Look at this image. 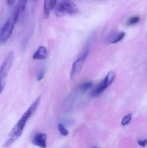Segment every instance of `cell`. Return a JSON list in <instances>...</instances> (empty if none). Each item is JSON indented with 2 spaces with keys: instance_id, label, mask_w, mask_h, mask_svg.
Returning a JSON list of instances; mask_svg holds the SVG:
<instances>
[{
  "instance_id": "cell-17",
  "label": "cell",
  "mask_w": 147,
  "mask_h": 148,
  "mask_svg": "<svg viewBox=\"0 0 147 148\" xmlns=\"http://www.w3.org/2000/svg\"><path fill=\"white\" fill-rule=\"evenodd\" d=\"M45 70L44 69H41L40 70L39 72L38 73V75H37V80L38 81H41L44 78L45 76Z\"/></svg>"
},
{
  "instance_id": "cell-18",
  "label": "cell",
  "mask_w": 147,
  "mask_h": 148,
  "mask_svg": "<svg viewBox=\"0 0 147 148\" xmlns=\"http://www.w3.org/2000/svg\"><path fill=\"white\" fill-rule=\"evenodd\" d=\"M138 144L142 147H145L146 145L147 144V139L144 140H140L138 141Z\"/></svg>"
},
{
  "instance_id": "cell-7",
  "label": "cell",
  "mask_w": 147,
  "mask_h": 148,
  "mask_svg": "<svg viewBox=\"0 0 147 148\" xmlns=\"http://www.w3.org/2000/svg\"><path fill=\"white\" fill-rule=\"evenodd\" d=\"M57 0H45L44 6V17L48 18L51 10L54 8L57 4Z\"/></svg>"
},
{
  "instance_id": "cell-4",
  "label": "cell",
  "mask_w": 147,
  "mask_h": 148,
  "mask_svg": "<svg viewBox=\"0 0 147 148\" xmlns=\"http://www.w3.org/2000/svg\"><path fill=\"white\" fill-rule=\"evenodd\" d=\"M18 20L13 12L11 16L5 22L0 31V42L1 44H3L6 43L10 38L13 33L15 25Z\"/></svg>"
},
{
  "instance_id": "cell-11",
  "label": "cell",
  "mask_w": 147,
  "mask_h": 148,
  "mask_svg": "<svg viewBox=\"0 0 147 148\" xmlns=\"http://www.w3.org/2000/svg\"><path fill=\"white\" fill-rule=\"evenodd\" d=\"M115 77L116 74L114 71H110L107 74L106 77L104 79L107 87L109 86L114 82Z\"/></svg>"
},
{
  "instance_id": "cell-20",
  "label": "cell",
  "mask_w": 147,
  "mask_h": 148,
  "mask_svg": "<svg viewBox=\"0 0 147 148\" xmlns=\"http://www.w3.org/2000/svg\"><path fill=\"white\" fill-rule=\"evenodd\" d=\"M32 1L33 2L35 3L38 0H32Z\"/></svg>"
},
{
  "instance_id": "cell-21",
  "label": "cell",
  "mask_w": 147,
  "mask_h": 148,
  "mask_svg": "<svg viewBox=\"0 0 147 148\" xmlns=\"http://www.w3.org/2000/svg\"><path fill=\"white\" fill-rule=\"evenodd\" d=\"M97 148L96 147H93V148Z\"/></svg>"
},
{
  "instance_id": "cell-15",
  "label": "cell",
  "mask_w": 147,
  "mask_h": 148,
  "mask_svg": "<svg viewBox=\"0 0 147 148\" xmlns=\"http://www.w3.org/2000/svg\"><path fill=\"white\" fill-rule=\"evenodd\" d=\"M132 114H129L124 116L122 120L121 125L125 126L129 124L132 120Z\"/></svg>"
},
{
  "instance_id": "cell-5",
  "label": "cell",
  "mask_w": 147,
  "mask_h": 148,
  "mask_svg": "<svg viewBox=\"0 0 147 148\" xmlns=\"http://www.w3.org/2000/svg\"><path fill=\"white\" fill-rule=\"evenodd\" d=\"M89 53V46H87L72 64L70 72L71 78H73L81 72L88 57Z\"/></svg>"
},
{
  "instance_id": "cell-19",
  "label": "cell",
  "mask_w": 147,
  "mask_h": 148,
  "mask_svg": "<svg viewBox=\"0 0 147 148\" xmlns=\"http://www.w3.org/2000/svg\"><path fill=\"white\" fill-rule=\"evenodd\" d=\"M16 0H7L8 4L9 5H12L14 3Z\"/></svg>"
},
{
  "instance_id": "cell-1",
  "label": "cell",
  "mask_w": 147,
  "mask_h": 148,
  "mask_svg": "<svg viewBox=\"0 0 147 148\" xmlns=\"http://www.w3.org/2000/svg\"><path fill=\"white\" fill-rule=\"evenodd\" d=\"M41 99V97L39 96L27 110L17 123L14 126L8 136L7 140L3 145V148L8 147L20 138L23 132L27 122L39 106L40 103Z\"/></svg>"
},
{
  "instance_id": "cell-8",
  "label": "cell",
  "mask_w": 147,
  "mask_h": 148,
  "mask_svg": "<svg viewBox=\"0 0 147 148\" xmlns=\"http://www.w3.org/2000/svg\"><path fill=\"white\" fill-rule=\"evenodd\" d=\"M47 55L48 53L46 48L43 46H40L34 54L33 58L34 60H43L47 58Z\"/></svg>"
},
{
  "instance_id": "cell-16",
  "label": "cell",
  "mask_w": 147,
  "mask_h": 148,
  "mask_svg": "<svg viewBox=\"0 0 147 148\" xmlns=\"http://www.w3.org/2000/svg\"><path fill=\"white\" fill-rule=\"evenodd\" d=\"M140 21V18L138 16H134L130 17L127 21V25L128 26H132L137 24Z\"/></svg>"
},
{
  "instance_id": "cell-9",
  "label": "cell",
  "mask_w": 147,
  "mask_h": 148,
  "mask_svg": "<svg viewBox=\"0 0 147 148\" xmlns=\"http://www.w3.org/2000/svg\"><path fill=\"white\" fill-rule=\"evenodd\" d=\"M27 1L28 0H18L17 6L14 11V13L18 19L20 16L25 10Z\"/></svg>"
},
{
  "instance_id": "cell-3",
  "label": "cell",
  "mask_w": 147,
  "mask_h": 148,
  "mask_svg": "<svg viewBox=\"0 0 147 148\" xmlns=\"http://www.w3.org/2000/svg\"><path fill=\"white\" fill-rule=\"evenodd\" d=\"M14 54L9 51L6 56L0 68V84L1 93L3 91L6 82V79L14 62Z\"/></svg>"
},
{
  "instance_id": "cell-14",
  "label": "cell",
  "mask_w": 147,
  "mask_h": 148,
  "mask_svg": "<svg viewBox=\"0 0 147 148\" xmlns=\"http://www.w3.org/2000/svg\"><path fill=\"white\" fill-rule=\"evenodd\" d=\"M93 84L92 82H88L82 84L80 87V90L82 92H86L93 86Z\"/></svg>"
},
{
  "instance_id": "cell-2",
  "label": "cell",
  "mask_w": 147,
  "mask_h": 148,
  "mask_svg": "<svg viewBox=\"0 0 147 148\" xmlns=\"http://www.w3.org/2000/svg\"><path fill=\"white\" fill-rule=\"evenodd\" d=\"M54 12L58 17L75 14L78 13L77 6L71 0H62L56 4Z\"/></svg>"
},
{
  "instance_id": "cell-12",
  "label": "cell",
  "mask_w": 147,
  "mask_h": 148,
  "mask_svg": "<svg viewBox=\"0 0 147 148\" xmlns=\"http://www.w3.org/2000/svg\"><path fill=\"white\" fill-rule=\"evenodd\" d=\"M125 36V33L124 32H118L114 36L111 40V43L112 44L117 43L123 40Z\"/></svg>"
},
{
  "instance_id": "cell-6",
  "label": "cell",
  "mask_w": 147,
  "mask_h": 148,
  "mask_svg": "<svg viewBox=\"0 0 147 148\" xmlns=\"http://www.w3.org/2000/svg\"><path fill=\"white\" fill-rule=\"evenodd\" d=\"M47 136L45 133H39L35 136L32 143L35 146L40 148L47 147Z\"/></svg>"
},
{
  "instance_id": "cell-10",
  "label": "cell",
  "mask_w": 147,
  "mask_h": 148,
  "mask_svg": "<svg viewBox=\"0 0 147 148\" xmlns=\"http://www.w3.org/2000/svg\"><path fill=\"white\" fill-rule=\"evenodd\" d=\"M107 88L104 80H103L92 90L91 95L94 97L99 96Z\"/></svg>"
},
{
  "instance_id": "cell-13",
  "label": "cell",
  "mask_w": 147,
  "mask_h": 148,
  "mask_svg": "<svg viewBox=\"0 0 147 148\" xmlns=\"http://www.w3.org/2000/svg\"><path fill=\"white\" fill-rule=\"evenodd\" d=\"M58 129L60 134L63 136H66L69 135V131L62 123H59L58 124Z\"/></svg>"
}]
</instances>
